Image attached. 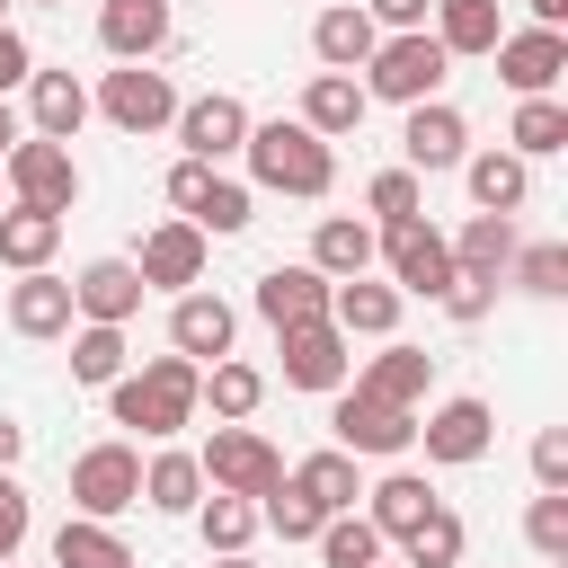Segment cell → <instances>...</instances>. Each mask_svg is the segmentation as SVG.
Returning <instances> with one entry per match:
<instances>
[{
  "label": "cell",
  "instance_id": "19",
  "mask_svg": "<svg viewBox=\"0 0 568 568\" xmlns=\"http://www.w3.org/2000/svg\"><path fill=\"white\" fill-rule=\"evenodd\" d=\"M98 44L115 62H151L169 44V0H106L98 9Z\"/></svg>",
  "mask_w": 568,
  "mask_h": 568
},
{
  "label": "cell",
  "instance_id": "37",
  "mask_svg": "<svg viewBox=\"0 0 568 568\" xmlns=\"http://www.w3.org/2000/svg\"><path fill=\"white\" fill-rule=\"evenodd\" d=\"M195 524H204V550H222V559H231V550H248V541H257V497H222V488H213V497L195 506Z\"/></svg>",
  "mask_w": 568,
  "mask_h": 568
},
{
  "label": "cell",
  "instance_id": "40",
  "mask_svg": "<svg viewBox=\"0 0 568 568\" xmlns=\"http://www.w3.org/2000/svg\"><path fill=\"white\" fill-rule=\"evenodd\" d=\"M186 222H195L204 240H231V231H248V222H257V204H248V186H231V178H213V186H204V204H195Z\"/></svg>",
  "mask_w": 568,
  "mask_h": 568
},
{
  "label": "cell",
  "instance_id": "59",
  "mask_svg": "<svg viewBox=\"0 0 568 568\" xmlns=\"http://www.w3.org/2000/svg\"><path fill=\"white\" fill-rule=\"evenodd\" d=\"M0 9H9V0H0Z\"/></svg>",
  "mask_w": 568,
  "mask_h": 568
},
{
  "label": "cell",
  "instance_id": "30",
  "mask_svg": "<svg viewBox=\"0 0 568 568\" xmlns=\"http://www.w3.org/2000/svg\"><path fill=\"white\" fill-rule=\"evenodd\" d=\"M142 506H160V515H195L204 506V470H195V453H151L142 462Z\"/></svg>",
  "mask_w": 568,
  "mask_h": 568
},
{
  "label": "cell",
  "instance_id": "6",
  "mask_svg": "<svg viewBox=\"0 0 568 568\" xmlns=\"http://www.w3.org/2000/svg\"><path fill=\"white\" fill-rule=\"evenodd\" d=\"M71 506H80L89 524L142 506V453H133V444H89V453L71 462Z\"/></svg>",
  "mask_w": 568,
  "mask_h": 568
},
{
  "label": "cell",
  "instance_id": "10",
  "mask_svg": "<svg viewBox=\"0 0 568 568\" xmlns=\"http://www.w3.org/2000/svg\"><path fill=\"white\" fill-rule=\"evenodd\" d=\"M178 142H186V160H231L240 142H248V106L231 98V89H204V98H186L178 106Z\"/></svg>",
  "mask_w": 568,
  "mask_h": 568
},
{
  "label": "cell",
  "instance_id": "58",
  "mask_svg": "<svg viewBox=\"0 0 568 568\" xmlns=\"http://www.w3.org/2000/svg\"><path fill=\"white\" fill-rule=\"evenodd\" d=\"M0 568H18V559H0Z\"/></svg>",
  "mask_w": 568,
  "mask_h": 568
},
{
  "label": "cell",
  "instance_id": "29",
  "mask_svg": "<svg viewBox=\"0 0 568 568\" xmlns=\"http://www.w3.org/2000/svg\"><path fill=\"white\" fill-rule=\"evenodd\" d=\"M515 266V213H470L453 240V275H506Z\"/></svg>",
  "mask_w": 568,
  "mask_h": 568
},
{
  "label": "cell",
  "instance_id": "51",
  "mask_svg": "<svg viewBox=\"0 0 568 568\" xmlns=\"http://www.w3.org/2000/svg\"><path fill=\"white\" fill-rule=\"evenodd\" d=\"M18 80H36V53H27V36H18V27H0V98H9Z\"/></svg>",
  "mask_w": 568,
  "mask_h": 568
},
{
  "label": "cell",
  "instance_id": "24",
  "mask_svg": "<svg viewBox=\"0 0 568 568\" xmlns=\"http://www.w3.org/2000/svg\"><path fill=\"white\" fill-rule=\"evenodd\" d=\"M27 115H36L44 142H71V133L89 124V89H80L71 71H36V80H27Z\"/></svg>",
  "mask_w": 568,
  "mask_h": 568
},
{
  "label": "cell",
  "instance_id": "32",
  "mask_svg": "<svg viewBox=\"0 0 568 568\" xmlns=\"http://www.w3.org/2000/svg\"><path fill=\"white\" fill-rule=\"evenodd\" d=\"M293 488H302L320 515H355V497H364V479H355V453H337V444H328V453H311V462L293 470Z\"/></svg>",
  "mask_w": 568,
  "mask_h": 568
},
{
  "label": "cell",
  "instance_id": "49",
  "mask_svg": "<svg viewBox=\"0 0 568 568\" xmlns=\"http://www.w3.org/2000/svg\"><path fill=\"white\" fill-rule=\"evenodd\" d=\"M355 9H364V18H373V27H390V36H417V27H426V9H435V0H355Z\"/></svg>",
  "mask_w": 568,
  "mask_h": 568
},
{
  "label": "cell",
  "instance_id": "33",
  "mask_svg": "<svg viewBox=\"0 0 568 568\" xmlns=\"http://www.w3.org/2000/svg\"><path fill=\"white\" fill-rule=\"evenodd\" d=\"M497 0H435V44L462 62V53H497Z\"/></svg>",
  "mask_w": 568,
  "mask_h": 568
},
{
  "label": "cell",
  "instance_id": "17",
  "mask_svg": "<svg viewBox=\"0 0 568 568\" xmlns=\"http://www.w3.org/2000/svg\"><path fill=\"white\" fill-rule=\"evenodd\" d=\"M328 275L320 266H266L257 275V320L266 328H302V320H328Z\"/></svg>",
  "mask_w": 568,
  "mask_h": 568
},
{
  "label": "cell",
  "instance_id": "60",
  "mask_svg": "<svg viewBox=\"0 0 568 568\" xmlns=\"http://www.w3.org/2000/svg\"><path fill=\"white\" fill-rule=\"evenodd\" d=\"M373 568H382V559H373Z\"/></svg>",
  "mask_w": 568,
  "mask_h": 568
},
{
  "label": "cell",
  "instance_id": "41",
  "mask_svg": "<svg viewBox=\"0 0 568 568\" xmlns=\"http://www.w3.org/2000/svg\"><path fill=\"white\" fill-rule=\"evenodd\" d=\"M257 524H266V532H284V541H311V532H320L328 515H320V506H311V497H302L293 479H275V488L257 497Z\"/></svg>",
  "mask_w": 568,
  "mask_h": 568
},
{
  "label": "cell",
  "instance_id": "57",
  "mask_svg": "<svg viewBox=\"0 0 568 568\" xmlns=\"http://www.w3.org/2000/svg\"><path fill=\"white\" fill-rule=\"evenodd\" d=\"M550 568H568V559H550Z\"/></svg>",
  "mask_w": 568,
  "mask_h": 568
},
{
  "label": "cell",
  "instance_id": "13",
  "mask_svg": "<svg viewBox=\"0 0 568 568\" xmlns=\"http://www.w3.org/2000/svg\"><path fill=\"white\" fill-rule=\"evenodd\" d=\"M275 337H284L293 390H346V328L337 320H302V328H275Z\"/></svg>",
  "mask_w": 568,
  "mask_h": 568
},
{
  "label": "cell",
  "instance_id": "11",
  "mask_svg": "<svg viewBox=\"0 0 568 568\" xmlns=\"http://www.w3.org/2000/svg\"><path fill=\"white\" fill-rule=\"evenodd\" d=\"M71 311H80L89 328H124V320L142 311V275H133V257H89V266L71 275Z\"/></svg>",
  "mask_w": 568,
  "mask_h": 568
},
{
  "label": "cell",
  "instance_id": "25",
  "mask_svg": "<svg viewBox=\"0 0 568 568\" xmlns=\"http://www.w3.org/2000/svg\"><path fill=\"white\" fill-rule=\"evenodd\" d=\"M462 178H470V204L479 213H515L532 195V169L515 151H462Z\"/></svg>",
  "mask_w": 568,
  "mask_h": 568
},
{
  "label": "cell",
  "instance_id": "53",
  "mask_svg": "<svg viewBox=\"0 0 568 568\" xmlns=\"http://www.w3.org/2000/svg\"><path fill=\"white\" fill-rule=\"evenodd\" d=\"M18 142H27V133H18V106H9V98H0V160H9V151H18Z\"/></svg>",
  "mask_w": 568,
  "mask_h": 568
},
{
  "label": "cell",
  "instance_id": "54",
  "mask_svg": "<svg viewBox=\"0 0 568 568\" xmlns=\"http://www.w3.org/2000/svg\"><path fill=\"white\" fill-rule=\"evenodd\" d=\"M524 9H532V27H559L568 18V0H524Z\"/></svg>",
  "mask_w": 568,
  "mask_h": 568
},
{
  "label": "cell",
  "instance_id": "2",
  "mask_svg": "<svg viewBox=\"0 0 568 568\" xmlns=\"http://www.w3.org/2000/svg\"><path fill=\"white\" fill-rule=\"evenodd\" d=\"M248 169H257V186H275V195H328L337 186V151L311 133V124H293V115H275V124H248Z\"/></svg>",
  "mask_w": 568,
  "mask_h": 568
},
{
  "label": "cell",
  "instance_id": "55",
  "mask_svg": "<svg viewBox=\"0 0 568 568\" xmlns=\"http://www.w3.org/2000/svg\"><path fill=\"white\" fill-rule=\"evenodd\" d=\"M213 568H257V559H248V550H231V559H213Z\"/></svg>",
  "mask_w": 568,
  "mask_h": 568
},
{
  "label": "cell",
  "instance_id": "46",
  "mask_svg": "<svg viewBox=\"0 0 568 568\" xmlns=\"http://www.w3.org/2000/svg\"><path fill=\"white\" fill-rule=\"evenodd\" d=\"M435 302H444V311H453L462 328H479V320H488V302H497V275H453V284H444Z\"/></svg>",
  "mask_w": 568,
  "mask_h": 568
},
{
  "label": "cell",
  "instance_id": "43",
  "mask_svg": "<svg viewBox=\"0 0 568 568\" xmlns=\"http://www.w3.org/2000/svg\"><path fill=\"white\" fill-rule=\"evenodd\" d=\"M515 284H524V293H541V302H559V293H568V248H559V240L515 248Z\"/></svg>",
  "mask_w": 568,
  "mask_h": 568
},
{
  "label": "cell",
  "instance_id": "26",
  "mask_svg": "<svg viewBox=\"0 0 568 568\" xmlns=\"http://www.w3.org/2000/svg\"><path fill=\"white\" fill-rule=\"evenodd\" d=\"M328 320H337L346 337H390V328H399V284H364V275H346V284L328 293Z\"/></svg>",
  "mask_w": 568,
  "mask_h": 568
},
{
  "label": "cell",
  "instance_id": "39",
  "mask_svg": "<svg viewBox=\"0 0 568 568\" xmlns=\"http://www.w3.org/2000/svg\"><path fill=\"white\" fill-rule=\"evenodd\" d=\"M311 541H320V559H328V568H373V559H382V532H373L364 515H328Z\"/></svg>",
  "mask_w": 568,
  "mask_h": 568
},
{
  "label": "cell",
  "instance_id": "7",
  "mask_svg": "<svg viewBox=\"0 0 568 568\" xmlns=\"http://www.w3.org/2000/svg\"><path fill=\"white\" fill-rule=\"evenodd\" d=\"M328 426H337V453H373V462H399L417 444V408H390V399H364V390H337Z\"/></svg>",
  "mask_w": 568,
  "mask_h": 568
},
{
  "label": "cell",
  "instance_id": "16",
  "mask_svg": "<svg viewBox=\"0 0 568 568\" xmlns=\"http://www.w3.org/2000/svg\"><path fill=\"white\" fill-rule=\"evenodd\" d=\"M417 444H426V462H453V470H462V462H479V453L497 444V408H488V399H444V408L417 426Z\"/></svg>",
  "mask_w": 568,
  "mask_h": 568
},
{
  "label": "cell",
  "instance_id": "27",
  "mask_svg": "<svg viewBox=\"0 0 568 568\" xmlns=\"http://www.w3.org/2000/svg\"><path fill=\"white\" fill-rule=\"evenodd\" d=\"M426 382H435V355H417V346H382L373 364H364V399H390V408H417L426 399Z\"/></svg>",
  "mask_w": 568,
  "mask_h": 568
},
{
  "label": "cell",
  "instance_id": "47",
  "mask_svg": "<svg viewBox=\"0 0 568 568\" xmlns=\"http://www.w3.org/2000/svg\"><path fill=\"white\" fill-rule=\"evenodd\" d=\"M27 524H36V506H27V488L0 470V559H18V541H27Z\"/></svg>",
  "mask_w": 568,
  "mask_h": 568
},
{
  "label": "cell",
  "instance_id": "31",
  "mask_svg": "<svg viewBox=\"0 0 568 568\" xmlns=\"http://www.w3.org/2000/svg\"><path fill=\"white\" fill-rule=\"evenodd\" d=\"M311 266H320L328 284H346V275H364V266H373V231H364L355 213H328V222L311 231Z\"/></svg>",
  "mask_w": 568,
  "mask_h": 568
},
{
  "label": "cell",
  "instance_id": "50",
  "mask_svg": "<svg viewBox=\"0 0 568 568\" xmlns=\"http://www.w3.org/2000/svg\"><path fill=\"white\" fill-rule=\"evenodd\" d=\"M204 186H213V169H204V160H178V169H169V204H178V213H195V204H204Z\"/></svg>",
  "mask_w": 568,
  "mask_h": 568
},
{
  "label": "cell",
  "instance_id": "20",
  "mask_svg": "<svg viewBox=\"0 0 568 568\" xmlns=\"http://www.w3.org/2000/svg\"><path fill=\"white\" fill-rule=\"evenodd\" d=\"M71 320H80V311H71V284H62V275L36 266V275L9 284V328H18V337H71Z\"/></svg>",
  "mask_w": 568,
  "mask_h": 568
},
{
  "label": "cell",
  "instance_id": "52",
  "mask_svg": "<svg viewBox=\"0 0 568 568\" xmlns=\"http://www.w3.org/2000/svg\"><path fill=\"white\" fill-rule=\"evenodd\" d=\"M18 453H27V426H18V417H0V470H18Z\"/></svg>",
  "mask_w": 568,
  "mask_h": 568
},
{
  "label": "cell",
  "instance_id": "4",
  "mask_svg": "<svg viewBox=\"0 0 568 568\" xmlns=\"http://www.w3.org/2000/svg\"><path fill=\"white\" fill-rule=\"evenodd\" d=\"M195 470L222 488V497H266L284 479V453L257 435V426H213V444L195 453Z\"/></svg>",
  "mask_w": 568,
  "mask_h": 568
},
{
  "label": "cell",
  "instance_id": "45",
  "mask_svg": "<svg viewBox=\"0 0 568 568\" xmlns=\"http://www.w3.org/2000/svg\"><path fill=\"white\" fill-rule=\"evenodd\" d=\"M364 204H373V213H382V231H390V222H417L426 186H417V169H382V178L364 186Z\"/></svg>",
  "mask_w": 568,
  "mask_h": 568
},
{
  "label": "cell",
  "instance_id": "21",
  "mask_svg": "<svg viewBox=\"0 0 568 568\" xmlns=\"http://www.w3.org/2000/svg\"><path fill=\"white\" fill-rule=\"evenodd\" d=\"M364 106H373V98H364V80H355V71H320V80L302 89V115H293V124H311L320 142H337V133H355V124H364Z\"/></svg>",
  "mask_w": 568,
  "mask_h": 568
},
{
  "label": "cell",
  "instance_id": "5",
  "mask_svg": "<svg viewBox=\"0 0 568 568\" xmlns=\"http://www.w3.org/2000/svg\"><path fill=\"white\" fill-rule=\"evenodd\" d=\"M0 178H9L18 204H44V213H71V204H80V160H71V142L27 133V142L0 160Z\"/></svg>",
  "mask_w": 568,
  "mask_h": 568
},
{
  "label": "cell",
  "instance_id": "22",
  "mask_svg": "<svg viewBox=\"0 0 568 568\" xmlns=\"http://www.w3.org/2000/svg\"><path fill=\"white\" fill-rule=\"evenodd\" d=\"M373 44H382V27H373L355 0L320 9V27H311V53H320L328 71H364V62H373Z\"/></svg>",
  "mask_w": 568,
  "mask_h": 568
},
{
  "label": "cell",
  "instance_id": "18",
  "mask_svg": "<svg viewBox=\"0 0 568 568\" xmlns=\"http://www.w3.org/2000/svg\"><path fill=\"white\" fill-rule=\"evenodd\" d=\"M462 142H470V124H462V106H444V98L408 106V124H399V151H408L417 178H426V169H462Z\"/></svg>",
  "mask_w": 568,
  "mask_h": 568
},
{
  "label": "cell",
  "instance_id": "9",
  "mask_svg": "<svg viewBox=\"0 0 568 568\" xmlns=\"http://www.w3.org/2000/svg\"><path fill=\"white\" fill-rule=\"evenodd\" d=\"M382 257H390V284H399V293H426V302H435V293L453 284V240H444L426 213H417V222H390V231H382Z\"/></svg>",
  "mask_w": 568,
  "mask_h": 568
},
{
  "label": "cell",
  "instance_id": "15",
  "mask_svg": "<svg viewBox=\"0 0 568 568\" xmlns=\"http://www.w3.org/2000/svg\"><path fill=\"white\" fill-rule=\"evenodd\" d=\"M133 275H142V293H151V284H160V293H195V284H204V231H195V222H160V231L142 240Z\"/></svg>",
  "mask_w": 568,
  "mask_h": 568
},
{
  "label": "cell",
  "instance_id": "44",
  "mask_svg": "<svg viewBox=\"0 0 568 568\" xmlns=\"http://www.w3.org/2000/svg\"><path fill=\"white\" fill-rule=\"evenodd\" d=\"M524 541H532L541 559H568V488H541V497L524 506Z\"/></svg>",
  "mask_w": 568,
  "mask_h": 568
},
{
  "label": "cell",
  "instance_id": "28",
  "mask_svg": "<svg viewBox=\"0 0 568 568\" xmlns=\"http://www.w3.org/2000/svg\"><path fill=\"white\" fill-rule=\"evenodd\" d=\"M53 248H62V213H44V204H9V213H0V266L36 275Z\"/></svg>",
  "mask_w": 568,
  "mask_h": 568
},
{
  "label": "cell",
  "instance_id": "42",
  "mask_svg": "<svg viewBox=\"0 0 568 568\" xmlns=\"http://www.w3.org/2000/svg\"><path fill=\"white\" fill-rule=\"evenodd\" d=\"M462 541H470V532H462V515H453V506H435V515L408 532V568H453V559H462Z\"/></svg>",
  "mask_w": 568,
  "mask_h": 568
},
{
  "label": "cell",
  "instance_id": "36",
  "mask_svg": "<svg viewBox=\"0 0 568 568\" xmlns=\"http://www.w3.org/2000/svg\"><path fill=\"white\" fill-rule=\"evenodd\" d=\"M71 382H89V390H106V382H124V328H71Z\"/></svg>",
  "mask_w": 568,
  "mask_h": 568
},
{
  "label": "cell",
  "instance_id": "35",
  "mask_svg": "<svg viewBox=\"0 0 568 568\" xmlns=\"http://www.w3.org/2000/svg\"><path fill=\"white\" fill-rule=\"evenodd\" d=\"M53 568H133V550L106 532V524H89V515H71L62 532H53Z\"/></svg>",
  "mask_w": 568,
  "mask_h": 568
},
{
  "label": "cell",
  "instance_id": "12",
  "mask_svg": "<svg viewBox=\"0 0 568 568\" xmlns=\"http://www.w3.org/2000/svg\"><path fill=\"white\" fill-rule=\"evenodd\" d=\"M231 337H240V311H231L222 293H178V302H169V346H178L186 364H222Z\"/></svg>",
  "mask_w": 568,
  "mask_h": 568
},
{
  "label": "cell",
  "instance_id": "14",
  "mask_svg": "<svg viewBox=\"0 0 568 568\" xmlns=\"http://www.w3.org/2000/svg\"><path fill=\"white\" fill-rule=\"evenodd\" d=\"M568 71V36L559 27H524V36H497V80L515 98H550V80Z\"/></svg>",
  "mask_w": 568,
  "mask_h": 568
},
{
  "label": "cell",
  "instance_id": "23",
  "mask_svg": "<svg viewBox=\"0 0 568 568\" xmlns=\"http://www.w3.org/2000/svg\"><path fill=\"white\" fill-rule=\"evenodd\" d=\"M364 497H373V515H364V524H373L382 541H408V532H417V524L444 506V497H435L417 470H390V479H382V488H364Z\"/></svg>",
  "mask_w": 568,
  "mask_h": 568
},
{
  "label": "cell",
  "instance_id": "3",
  "mask_svg": "<svg viewBox=\"0 0 568 568\" xmlns=\"http://www.w3.org/2000/svg\"><path fill=\"white\" fill-rule=\"evenodd\" d=\"M444 71H453V53L417 27V36H390V44H373V62H364V98H390V106H426L435 89H444Z\"/></svg>",
  "mask_w": 568,
  "mask_h": 568
},
{
  "label": "cell",
  "instance_id": "34",
  "mask_svg": "<svg viewBox=\"0 0 568 568\" xmlns=\"http://www.w3.org/2000/svg\"><path fill=\"white\" fill-rule=\"evenodd\" d=\"M195 399H213V417H222V426H240V417H257L266 373H257V364H240V355H222V364L204 373V390H195Z\"/></svg>",
  "mask_w": 568,
  "mask_h": 568
},
{
  "label": "cell",
  "instance_id": "1",
  "mask_svg": "<svg viewBox=\"0 0 568 568\" xmlns=\"http://www.w3.org/2000/svg\"><path fill=\"white\" fill-rule=\"evenodd\" d=\"M115 390V426H142L151 444H169L178 426H195V390H204V364H186V355H151L142 373H124V382H106Z\"/></svg>",
  "mask_w": 568,
  "mask_h": 568
},
{
  "label": "cell",
  "instance_id": "8",
  "mask_svg": "<svg viewBox=\"0 0 568 568\" xmlns=\"http://www.w3.org/2000/svg\"><path fill=\"white\" fill-rule=\"evenodd\" d=\"M98 106H106L115 133H160V124H178V89H169V71H151V62L106 71V80H98Z\"/></svg>",
  "mask_w": 568,
  "mask_h": 568
},
{
  "label": "cell",
  "instance_id": "38",
  "mask_svg": "<svg viewBox=\"0 0 568 568\" xmlns=\"http://www.w3.org/2000/svg\"><path fill=\"white\" fill-rule=\"evenodd\" d=\"M506 142H515V160L568 151V106H559V98H524V106H515V133H506Z\"/></svg>",
  "mask_w": 568,
  "mask_h": 568
},
{
  "label": "cell",
  "instance_id": "56",
  "mask_svg": "<svg viewBox=\"0 0 568 568\" xmlns=\"http://www.w3.org/2000/svg\"><path fill=\"white\" fill-rule=\"evenodd\" d=\"M0 213H9V178H0Z\"/></svg>",
  "mask_w": 568,
  "mask_h": 568
},
{
  "label": "cell",
  "instance_id": "48",
  "mask_svg": "<svg viewBox=\"0 0 568 568\" xmlns=\"http://www.w3.org/2000/svg\"><path fill=\"white\" fill-rule=\"evenodd\" d=\"M532 479H541V488H568V435H559V426L532 435Z\"/></svg>",
  "mask_w": 568,
  "mask_h": 568
}]
</instances>
